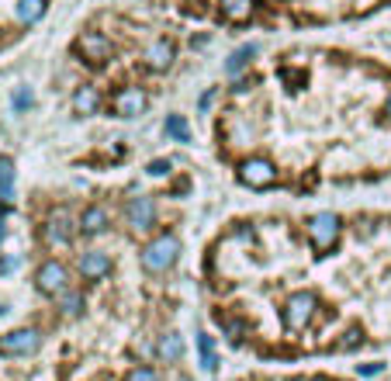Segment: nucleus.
<instances>
[{"instance_id":"bb28decb","label":"nucleus","mask_w":391,"mask_h":381,"mask_svg":"<svg viewBox=\"0 0 391 381\" xmlns=\"http://www.w3.org/2000/svg\"><path fill=\"white\" fill-rule=\"evenodd\" d=\"M14 267H17V257H7V260L0 264V274H10Z\"/></svg>"},{"instance_id":"ddd939ff","label":"nucleus","mask_w":391,"mask_h":381,"mask_svg":"<svg viewBox=\"0 0 391 381\" xmlns=\"http://www.w3.org/2000/svg\"><path fill=\"white\" fill-rule=\"evenodd\" d=\"M107 208H100V204H87L84 211H80V218H77V229L84 232V236H100L104 229H107Z\"/></svg>"},{"instance_id":"a878e982","label":"nucleus","mask_w":391,"mask_h":381,"mask_svg":"<svg viewBox=\"0 0 391 381\" xmlns=\"http://www.w3.org/2000/svg\"><path fill=\"white\" fill-rule=\"evenodd\" d=\"M14 104H17V107H28V104H31V91H17Z\"/></svg>"},{"instance_id":"a211bd4d","label":"nucleus","mask_w":391,"mask_h":381,"mask_svg":"<svg viewBox=\"0 0 391 381\" xmlns=\"http://www.w3.org/2000/svg\"><path fill=\"white\" fill-rule=\"evenodd\" d=\"M45 14V0H17V21L21 24H35Z\"/></svg>"},{"instance_id":"1a4fd4ad","label":"nucleus","mask_w":391,"mask_h":381,"mask_svg":"<svg viewBox=\"0 0 391 381\" xmlns=\"http://www.w3.org/2000/svg\"><path fill=\"white\" fill-rule=\"evenodd\" d=\"M77 271H80V278H84V281H100V278H107V274H111V257H107V253H100V250H87V253H80Z\"/></svg>"},{"instance_id":"4468645a","label":"nucleus","mask_w":391,"mask_h":381,"mask_svg":"<svg viewBox=\"0 0 391 381\" xmlns=\"http://www.w3.org/2000/svg\"><path fill=\"white\" fill-rule=\"evenodd\" d=\"M73 111H77V114H98L100 111V91L98 87L84 84V87L73 94Z\"/></svg>"},{"instance_id":"9d476101","label":"nucleus","mask_w":391,"mask_h":381,"mask_svg":"<svg viewBox=\"0 0 391 381\" xmlns=\"http://www.w3.org/2000/svg\"><path fill=\"white\" fill-rule=\"evenodd\" d=\"M174 59H177V45H174L170 38H156V42L146 49V66H149V70H156V73L170 70V66H174Z\"/></svg>"},{"instance_id":"0eeeda50","label":"nucleus","mask_w":391,"mask_h":381,"mask_svg":"<svg viewBox=\"0 0 391 381\" xmlns=\"http://www.w3.org/2000/svg\"><path fill=\"white\" fill-rule=\"evenodd\" d=\"M42 347V333L38 329H14L7 336H0V354L7 357H28Z\"/></svg>"},{"instance_id":"f8f14e48","label":"nucleus","mask_w":391,"mask_h":381,"mask_svg":"<svg viewBox=\"0 0 391 381\" xmlns=\"http://www.w3.org/2000/svg\"><path fill=\"white\" fill-rule=\"evenodd\" d=\"M77 52H80L84 59H91V63H104L107 52H111V42H107L100 31H84V35L77 38Z\"/></svg>"},{"instance_id":"f257e3e1","label":"nucleus","mask_w":391,"mask_h":381,"mask_svg":"<svg viewBox=\"0 0 391 381\" xmlns=\"http://www.w3.org/2000/svg\"><path fill=\"white\" fill-rule=\"evenodd\" d=\"M177 260H181V239H177L174 232H163V236H156L153 243L142 246V267H146L149 274H163V271H170Z\"/></svg>"},{"instance_id":"c85d7f7f","label":"nucleus","mask_w":391,"mask_h":381,"mask_svg":"<svg viewBox=\"0 0 391 381\" xmlns=\"http://www.w3.org/2000/svg\"><path fill=\"white\" fill-rule=\"evenodd\" d=\"M385 111H388V114H391V94H388V100H385Z\"/></svg>"},{"instance_id":"39448f33","label":"nucleus","mask_w":391,"mask_h":381,"mask_svg":"<svg viewBox=\"0 0 391 381\" xmlns=\"http://www.w3.org/2000/svg\"><path fill=\"white\" fill-rule=\"evenodd\" d=\"M125 222H128V229H135V232L153 229V225H156V201L146 197V194L128 197V204H125Z\"/></svg>"},{"instance_id":"5701e85b","label":"nucleus","mask_w":391,"mask_h":381,"mask_svg":"<svg viewBox=\"0 0 391 381\" xmlns=\"http://www.w3.org/2000/svg\"><path fill=\"white\" fill-rule=\"evenodd\" d=\"M125 381H156V371H153V368H132V371L125 375Z\"/></svg>"},{"instance_id":"2eb2a0df","label":"nucleus","mask_w":391,"mask_h":381,"mask_svg":"<svg viewBox=\"0 0 391 381\" xmlns=\"http://www.w3.org/2000/svg\"><path fill=\"white\" fill-rule=\"evenodd\" d=\"M0 201L10 204L14 201V160L0 156Z\"/></svg>"},{"instance_id":"aec40b11","label":"nucleus","mask_w":391,"mask_h":381,"mask_svg":"<svg viewBox=\"0 0 391 381\" xmlns=\"http://www.w3.org/2000/svg\"><path fill=\"white\" fill-rule=\"evenodd\" d=\"M163 128H167V135H170V139H177V142H187V139H191V125H187V118H184V114H170Z\"/></svg>"},{"instance_id":"393cba45","label":"nucleus","mask_w":391,"mask_h":381,"mask_svg":"<svg viewBox=\"0 0 391 381\" xmlns=\"http://www.w3.org/2000/svg\"><path fill=\"white\" fill-rule=\"evenodd\" d=\"M381 371H385V364H367V368H360L364 378H374V375H381Z\"/></svg>"},{"instance_id":"20e7f679","label":"nucleus","mask_w":391,"mask_h":381,"mask_svg":"<svg viewBox=\"0 0 391 381\" xmlns=\"http://www.w3.org/2000/svg\"><path fill=\"white\" fill-rule=\"evenodd\" d=\"M308 236L315 243V250H329L336 239H339V215L332 211H319L308 218Z\"/></svg>"},{"instance_id":"dca6fc26","label":"nucleus","mask_w":391,"mask_h":381,"mask_svg":"<svg viewBox=\"0 0 391 381\" xmlns=\"http://www.w3.org/2000/svg\"><path fill=\"white\" fill-rule=\"evenodd\" d=\"M256 56V45H239L232 56H229V63H225V73L229 77H239L246 66H250V59Z\"/></svg>"},{"instance_id":"f3484780","label":"nucleus","mask_w":391,"mask_h":381,"mask_svg":"<svg viewBox=\"0 0 391 381\" xmlns=\"http://www.w3.org/2000/svg\"><path fill=\"white\" fill-rule=\"evenodd\" d=\"M156 354H160L163 361H181V357H184V336H181V333H167V336L160 340Z\"/></svg>"},{"instance_id":"f03ea898","label":"nucleus","mask_w":391,"mask_h":381,"mask_svg":"<svg viewBox=\"0 0 391 381\" xmlns=\"http://www.w3.org/2000/svg\"><path fill=\"white\" fill-rule=\"evenodd\" d=\"M239 181L253 190H267L277 184V167L267 156H250L239 163Z\"/></svg>"},{"instance_id":"6ab92c4d","label":"nucleus","mask_w":391,"mask_h":381,"mask_svg":"<svg viewBox=\"0 0 391 381\" xmlns=\"http://www.w3.org/2000/svg\"><path fill=\"white\" fill-rule=\"evenodd\" d=\"M222 14L239 24V21H246L253 14V0H222Z\"/></svg>"},{"instance_id":"412c9836","label":"nucleus","mask_w":391,"mask_h":381,"mask_svg":"<svg viewBox=\"0 0 391 381\" xmlns=\"http://www.w3.org/2000/svg\"><path fill=\"white\" fill-rule=\"evenodd\" d=\"M59 308H63V315H80V312H84V294L66 287V291L59 294Z\"/></svg>"},{"instance_id":"4be33fe9","label":"nucleus","mask_w":391,"mask_h":381,"mask_svg":"<svg viewBox=\"0 0 391 381\" xmlns=\"http://www.w3.org/2000/svg\"><path fill=\"white\" fill-rule=\"evenodd\" d=\"M197 350H201V368H204V371H215V364H218V361H215V343H211V336H208V333H201V336H197Z\"/></svg>"},{"instance_id":"423d86ee","label":"nucleus","mask_w":391,"mask_h":381,"mask_svg":"<svg viewBox=\"0 0 391 381\" xmlns=\"http://www.w3.org/2000/svg\"><path fill=\"white\" fill-rule=\"evenodd\" d=\"M312 315H315V294L312 291H294L291 298H288V305H284L288 329H305L312 322Z\"/></svg>"},{"instance_id":"9b49d317","label":"nucleus","mask_w":391,"mask_h":381,"mask_svg":"<svg viewBox=\"0 0 391 381\" xmlns=\"http://www.w3.org/2000/svg\"><path fill=\"white\" fill-rule=\"evenodd\" d=\"M73 232H80L77 225H73V218L59 208V211H52V218H49V225H45V239L52 243V246H66L70 239H73Z\"/></svg>"},{"instance_id":"b1692460","label":"nucleus","mask_w":391,"mask_h":381,"mask_svg":"<svg viewBox=\"0 0 391 381\" xmlns=\"http://www.w3.org/2000/svg\"><path fill=\"white\" fill-rule=\"evenodd\" d=\"M149 174H153V177H163V174H170V160H153V163H149Z\"/></svg>"},{"instance_id":"cd10ccee","label":"nucleus","mask_w":391,"mask_h":381,"mask_svg":"<svg viewBox=\"0 0 391 381\" xmlns=\"http://www.w3.org/2000/svg\"><path fill=\"white\" fill-rule=\"evenodd\" d=\"M0 243H3V215H0Z\"/></svg>"},{"instance_id":"7ed1b4c3","label":"nucleus","mask_w":391,"mask_h":381,"mask_svg":"<svg viewBox=\"0 0 391 381\" xmlns=\"http://www.w3.org/2000/svg\"><path fill=\"white\" fill-rule=\"evenodd\" d=\"M35 287L42 291V294H63L66 287H70V271H66V264H59V260H45L38 271H35Z\"/></svg>"},{"instance_id":"6e6552de","label":"nucleus","mask_w":391,"mask_h":381,"mask_svg":"<svg viewBox=\"0 0 391 381\" xmlns=\"http://www.w3.org/2000/svg\"><path fill=\"white\" fill-rule=\"evenodd\" d=\"M114 114L118 118H135V114H142L146 111V104H149V97L142 87H125V91H118L114 94Z\"/></svg>"}]
</instances>
